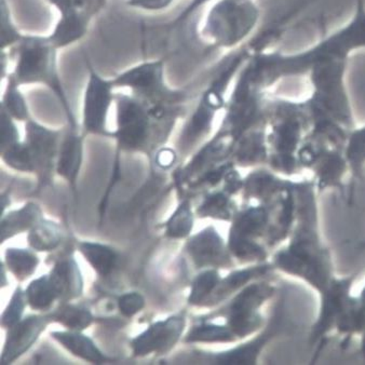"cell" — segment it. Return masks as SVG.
Masks as SVG:
<instances>
[{"instance_id":"cell-34","label":"cell","mask_w":365,"mask_h":365,"mask_svg":"<svg viewBox=\"0 0 365 365\" xmlns=\"http://www.w3.org/2000/svg\"><path fill=\"white\" fill-rule=\"evenodd\" d=\"M3 158L10 167L21 171H33L36 169L35 158L26 143L18 142L1 152Z\"/></svg>"},{"instance_id":"cell-21","label":"cell","mask_w":365,"mask_h":365,"mask_svg":"<svg viewBox=\"0 0 365 365\" xmlns=\"http://www.w3.org/2000/svg\"><path fill=\"white\" fill-rule=\"evenodd\" d=\"M52 336L60 341L71 354H74L79 358L94 363H102L106 360L100 350L92 343L91 339L83 335L78 333L56 332L53 333Z\"/></svg>"},{"instance_id":"cell-42","label":"cell","mask_w":365,"mask_h":365,"mask_svg":"<svg viewBox=\"0 0 365 365\" xmlns=\"http://www.w3.org/2000/svg\"><path fill=\"white\" fill-rule=\"evenodd\" d=\"M174 160H175V154H174L173 150H168V148L160 150L158 157H157L159 165L163 168L170 167L174 163Z\"/></svg>"},{"instance_id":"cell-43","label":"cell","mask_w":365,"mask_h":365,"mask_svg":"<svg viewBox=\"0 0 365 365\" xmlns=\"http://www.w3.org/2000/svg\"><path fill=\"white\" fill-rule=\"evenodd\" d=\"M11 62L10 60L9 52L6 50H1V56H0V76H1V81L7 79L8 75V67H9V63Z\"/></svg>"},{"instance_id":"cell-1","label":"cell","mask_w":365,"mask_h":365,"mask_svg":"<svg viewBox=\"0 0 365 365\" xmlns=\"http://www.w3.org/2000/svg\"><path fill=\"white\" fill-rule=\"evenodd\" d=\"M297 216L287 243L272 254L274 269L301 279L321 293L334 278L331 251L321 240L314 180L297 182Z\"/></svg>"},{"instance_id":"cell-27","label":"cell","mask_w":365,"mask_h":365,"mask_svg":"<svg viewBox=\"0 0 365 365\" xmlns=\"http://www.w3.org/2000/svg\"><path fill=\"white\" fill-rule=\"evenodd\" d=\"M232 195L228 192H216L205 199V203L199 209V214L205 217L218 218L224 221L232 220L235 214V205L230 200Z\"/></svg>"},{"instance_id":"cell-35","label":"cell","mask_w":365,"mask_h":365,"mask_svg":"<svg viewBox=\"0 0 365 365\" xmlns=\"http://www.w3.org/2000/svg\"><path fill=\"white\" fill-rule=\"evenodd\" d=\"M221 277L216 270H207L202 272L192 284V294L190 302L192 304H200L209 299L214 289L221 281Z\"/></svg>"},{"instance_id":"cell-26","label":"cell","mask_w":365,"mask_h":365,"mask_svg":"<svg viewBox=\"0 0 365 365\" xmlns=\"http://www.w3.org/2000/svg\"><path fill=\"white\" fill-rule=\"evenodd\" d=\"M79 247L81 253L98 274L105 276L112 272L116 263V254L113 250L105 245L89 242L81 243Z\"/></svg>"},{"instance_id":"cell-8","label":"cell","mask_w":365,"mask_h":365,"mask_svg":"<svg viewBox=\"0 0 365 365\" xmlns=\"http://www.w3.org/2000/svg\"><path fill=\"white\" fill-rule=\"evenodd\" d=\"M60 12L61 16L50 41L58 50L69 47L85 37L92 19L102 11L107 0H47Z\"/></svg>"},{"instance_id":"cell-36","label":"cell","mask_w":365,"mask_h":365,"mask_svg":"<svg viewBox=\"0 0 365 365\" xmlns=\"http://www.w3.org/2000/svg\"><path fill=\"white\" fill-rule=\"evenodd\" d=\"M192 214L188 202L180 205L168 223V236L173 238H182L190 234L192 227Z\"/></svg>"},{"instance_id":"cell-2","label":"cell","mask_w":365,"mask_h":365,"mask_svg":"<svg viewBox=\"0 0 365 365\" xmlns=\"http://www.w3.org/2000/svg\"><path fill=\"white\" fill-rule=\"evenodd\" d=\"M119 148L142 150L154 135H168L178 118L187 113V103L150 102L133 94L115 93Z\"/></svg>"},{"instance_id":"cell-7","label":"cell","mask_w":365,"mask_h":365,"mask_svg":"<svg viewBox=\"0 0 365 365\" xmlns=\"http://www.w3.org/2000/svg\"><path fill=\"white\" fill-rule=\"evenodd\" d=\"M358 272L347 277H336L331 280L320 295L318 317L309 332V345L324 341L327 335L336 330V325L356 297L351 294Z\"/></svg>"},{"instance_id":"cell-25","label":"cell","mask_w":365,"mask_h":365,"mask_svg":"<svg viewBox=\"0 0 365 365\" xmlns=\"http://www.w3.org/2000/svg\"><path fill=\"white\" fill-rule=\"evenodd\" d=\"M7 85L5 92L1 96L0 108L4 109L14 120L29 121L31 119L29 105L22 92L20 91V86L14 83V79L7 77Z\"/></svg>"},{"instance_id":"cell-31","label":"cell","mask_w":365,"mask_h":365,"mask_svg":"<svg viewBox=\"0 0 365 365\" xmlns=\"http://www.w3.org/2000/svg\"><path fill=\"white\" fill-rule=\"evenodd\" d=\"M0 49L6 50L20 43L23 34L19 31L12 19L11 9L7 0H0Z\"/></svg>"},{"instance_id":"cell-44","label":"cell","mask_w":365,"mask_h":365,"mask_svg":"<svg viewBox=\"0 0 365 365\" xmlns=\"http://www.w3.org/2000/svg\"><path fill=\"white\" fill-rule=\"evenodd\" d=\"M358 297V314L360 317L361 321H362L363 327L365 324V285L363 287L362 291H361L360 295ZM363 331V330H362ZM361 335V334H360Z\"/></svg>"},{"instance_id":"cell-17","label":"cell","mask_w":365,"mask_h":365,"mask_svg":"<svg viewBox=\"0 0 365 365\" xmlns=\"http://www.w3.org/2000/svg\"><path fill=\"white\" fill-rule=\"evenodd\" d=\"M278 327L266 325L263 330L254 335L242 345L215 356L220 364H257L262 351L277 335Z\"/></svg>"},{"instance_id":"cell-4","label":"cell","mask_w":365,"mask_h":365,"mask_svg":"<svg viewBox=\"0 0 365 365\" xmlns=\"http://www.w3.org/2000/svg\"><path fill=\"white\" fill-rule=\"evenodd\" d=\"M277 287L268 278L259 279L237 292L227 307V327L237 339L253 336L266 327L262 308L276 294Z\"/></svg>"},{"instance_id":"cell-23","label":"cell","mask_w":365,"mask_h":365,"mask_svg":"<svg viewBox=\"0 0 365 365\" xmlns=\"http://www.w3.org/2000/svg\"><path fill=\"white\" fill-rule=\"evenodd\" d=\"M216 113L201 103H197L182 133V144H192L209 133Z\"/></svg>"},{"instance_id":"cell-18","label":"cell","mask_w":365,"mask_h":365,"mask_svg":"<svg viewBox=\"0 0 365 365\" xmlns=\"http://www.w3.org/2000/svg\"><path fill=\"white\" fill-rule=\"evenodd\" d=\"M232 150L239 165L253 167V165H268L267 138L263 133L252 132L241 136L234 145Z\"/></svg>"},{"instance_id":"cell-38","label":"cell","mask_w":365,"mask_h":365,"mask_svg":"<svg viewBox=\"0 0 365 365\" xmlns=\"http://www.w3.org/2000/svg\"><path fill=\"white\" fill-rule=\"evenodd\" d=\"M1 119V152L19 142V130L14 119L6 110L0 108Z\"/></svg>"},{"instance_id":"cell-33","label":"cell","mask_w":365,"mask_h":365,"mask_svg":"<svg viewBox=\"0 0 365 365\" xmlns=\"http://www.w3.org/2000/svg\"><path fill=\"white\" fill-rule=\"evenodd\" d=\"M71 330H83L92 322V316L87 309L75 306H63L51 316Z\"/></svg>"},{"instance_id":"cell-20","label":"cell","mask_w":365,"mask_h":365,"mask_svg":"<svg viewBox=\"0 0 365 365\" xmlns=\"http://www.w3.org/2000/svg\"><path fill=\"white\" fill-rule=\"evenodd\" d=\"M65 134L61 143L58 172L71 182H74L83 158V138L75 130Z\"/></svg>"},{"instance_id":"cell-15","label":"cell","mask_w":365,"mask_h":365,"mask_svg":"<svg viewBox=\"0 0 365 365\" xmlns=\"http://www.w3.org/2000/svg\"><path fill=\"white\" fill-rule=\"evenodd\" d=\"M47 321L41 317H31L12 327L1 358L3 364H8L24 354L38 339Z\"/></svg>"},{"instance_id":"cell-10","label":"cell","mask_w":365,"mask_h":365,"mask_svg":"<svg viewBox=\"0 0 365 365\" xmlns=\"http://www.w3.org/2000/svg\"><path fill=\"white\" fill-rule=\"evenodd\" d=\"M184 324L185 322L180 317L155 323L146 332L132 341L134 354L135 356H146L153 352L167 351L180 339Z\"/></svg>"},{"instance_id":"cell-24","label":"cell","mask_w":365,"mask_h":365,"mask_svg":"<svg viewBox=\"0 0 365 365\" xmlns=\"http://www.w3.org/2000/svg\"><path fill=\"white\" fill-rule=\"evenodd\" d=\"M344 154L352 178L361 180L365 165V127L350 134L345 143Z\"/></svg>"},{"instance_id":"cell-37","label":"cell","mask_w":365,"mask_h":365,"mask_svg":"<svg viewBox=\"0 0 365 365\" xmlns=\"http://www.w3.org/2000/svg\"><path fill=\"white\" fill-rule=\"evenodd\" d=\"M23 310H24V295H23L22 289H18L12 297L11 303L8 306L5 314H3V319H1L3 327L11 329L16 323L20 322Z\"/></svg>"},{"instance_id":"cell-32","label":"cell","mask_w":365,"mask_h":365,"mask_svg":"<svg viewBox=\"0 0 365 365\" xmlns=\"http://www.w3.org/2000/svg\"><path fill=\"white\" fill-rule=\"evenodd\" d=\"M8 266L10 270L19 279H25L31 276L38 264V259L31 252L25 250L9 249L6 253Z\"/></svg>"},{"instance_id":"cell-19","label":"cell","mask_w":365,"mask_h":365,"mask_svg":"<svg viewBox=\"0 0 365 365\" xmlns=\"http://www.w3.org/2000/svg\"><path fill=\"white\" fill-rule=\"evenodd\" d=\"M50 281L53 285L56 297L71 299L79 297L83 292V279L76 263L71 259L61 262L52 270Z\"/></svg>"},{"instance_id":"cell-30","label":"cell","mask_w":365,"mask_h":365,"mask_svg":"<svg viewBox=\"0 0 365 365\" xmlns=\"http://www.w3.org/2000/svg\"><path fill=\"white\" fill-rule=\"evenodd\" d=\"M29 241L34 249L39 251H49L58 247L60 243V230L54 224L39 222L31 230Z\"/></svg>"},{"instance_id":"cell-29","label":"cell","mask_w":365,"mask_h":365,"mask_svg":"<svg viewBox=\"0 0 365 365\" xmlns=\"http://www.w3.org/2000/svg\"><path fill=\"white\" fill-rule=\"evenodd\" d=\"M237 337L227 325L202 324L195 327L187 335V341L232 343Z\"/></svg>"},{"instance_id":"cell-13","label":"cell","mask_w":365,"mask_h":365,"mask_svg":"<svg viewBox=\"0 0 365 365\" xmlns=\"http://www.w3.org/2000/svg\"><path fill=\"white\" fill-rule=\"evenodd\" d=\"M314 174V185L319 192L343 187V178L349 170L345 154L339 148L323 150L310 169Z\"/></svg>"},{"instance_id":"cell-6","label":"cell","mask_w":365,"mask_h":365,"mask_svg":"<svg viewBox=\"0 0 365 365\" xmlns=\"http://www.w3.org/2000/svg\"><path fill=\"white\" fill-rule=\"evenodd\" d=\"M253 21V8L247 0H220L207 14L203 35L215 47H232L249 33Z\"/></svg>"},{"instance_id":"cell-5","label":"cell","mask_w":365,"mask_h":365,"mask_svg":"<svg viewBox=\"0 0 365 365\" xmlns=\"http://www.w3.org/2000/svg\"><path fill=\"white\" fill-rule=\"evenodd\" d=\"M115 88H128L131 94L150 102L188 103L190 90L172 89L165 83V61L140 63L112 78Z\"/></svg>"},{"instance_id":"cell-22","label":"cell","mask_w":365,"mask_h":365,"mask_svg":"<svg viewBox=\"0 0 365 365\" xmlns=\"http://www.w3.org/2000/svg\"><path fill=\"white\" fill-rule=\"evenodd\" d=\"M41 212L35 205H29L20 211L10 213L1 224V240L9 238L23 230L33 228L41 222Z\"/></svg>"},{"instance_id":"cell-41","label":"cell","mask_w":365,"mask_h":365,"mask_svg":"<svg viewBox=\"0 0 365 365\" xmlns=\"http://www.w3.org/2000/svg\"><path fill=\"white\" fill-rule=\"evenodd\" d=\"M210 0H192L190 1V5L185 8V9L182 10L173 21L169 23L167 25L168 27H176L180 26V25L184 24L188 19L192 18L203 5L209 3Z\"/></svg>"},{"instance_id":"cell-28","label":"cell","mask_w":365,"mask_h":365,"mask_svg":"<svg viewBox=\"0 0 365 365\" xmlns=\"http://www.w3.org/2000/svg\"><path fill=\"white\" fill-rule=\"evenodd\" d=\"M26 297L33 309L45 310L58 297L49 277L43 276L27 287Z\"/></svg>"},{"instance_id":"cell-45","label":"cell","mask_w":365,"mask_h":365,"mask_svg":"<svg viewBox=\"0 0 365 365\" xmlns=\"http://www.w3.org/2000/svg\"><path fill=\"white\" fill-rule=\"evenodd\" d=\"M361 354L365 360V324L363 327L362 333H361Z\"/></svg>"},{"instance_id":"cell-16","label":"cell","mask_w":365,"mask_h":365,"mask_svg":"<svg viewBox=\"0 0 365 365\" xmlns=\"http://www.w3.org/2000/svg\"><path fill=\"white\" fill-rule=\"evenodd\" d=\"M272 262H263V263L251 264L249 267L236 270L223 280L220 281L213 293L209 299L214 303L227 299L230 295L237 293L241 289L259 279L268 278L274 272Z\"/></svg>"},{"instance_id":"cell-3","label":"cell","mask_w":365,"mask_h":365,"mask_svg":"<svg viewBox=\"0 0 365 365\" xmlns=\"http://www.w3.org/2000/svg\"><path fill=\"white\" fill-rule=\"evenodd\" d=\"M58 48L48 36L24 35L20 43L9 48L14 68L8 77L16 85H43L56 96L64 109L71 129L76 130L75 117L58 67Z\"/></svg>"},{"instance_id":"cell-14","label":"cell","mask_w":365,"mask_h":365,"mask_svg":"<svg viewBox=\"0 0 365 365\" xmlns=\"http://www.w3.org/2000/svg\"><path fill=\"white\" fill-rule=\"evenodd\" d=\"M26 140L29 150L35 158L36 167L48 168L58 153L62 132L48 129L37 121L29 119L25 123Z\"/></svg>"},{"instance_id":"cell-46","label":"cell","mask_w":365,"mask_h":365,"mask_svg":"<svg viewBox=\"0 0 365 365\" xmlns=\"http://www.w3.org/2000/svg\"><path fill=\"white\" fill-rule=\"evenodd\" d=\"M361 247H365V241L362 243V245H361Z\"/></svg>"},{"instance_id":"cell-12","label":"cell","mask_w":365,"mask_h":365,"mask_svg":"<svg viewBox=\"0 0 365 365\" xmlns=\"http://www.w3.org/2000/svg\"><path fill=\"white\" fill-rule=\"evenodd\" d=\"M188 252L198 266H228L232 264L230 249L214 228L199 232L188 243Z\"/></svg>"},{"instance_id":"cell-9","label":"cell","mask_w":365,"mask_h":365,"mask_svg":"<svg viewBox=\"0 0 365 365\" xmlns=\"http://www.w3.org/2000/svg\"><path fill=\"white\" fill-rule=\"evenodd\" d=\"M88 81L83 96V125L87 133L112 136L107 130L109 108L115 102L114 83L105 79L93 68L89 61L86 62Z\"/></svg>"},{"instance_id":"cell-11","label":"cell","mask_w":365,"mask_h":365,"mask_svg":"<svg viewBox=\"0 0 365 365\" xmlns=\"http://www.w3.org/2000/svg\"><path fill=\"white\" fill-rule=\"evenodd\" d=\"M293 180L281 178L272 169L254 170L243 180V194L247 200L272 202L291 187Z\"/></svg>"},{"instance_id":"cell-39","label":"cell","mask_w":365,"mask_h":365,"mask_svg":"<svg viewBox=\"0 0 365 365\" xmlns=\"http://www.w3.org/2000/svg\"><path fill=\"white\" fill-rule=\"evenodd\" d=\"M144 307V299L138 293H129L119 299V308L123 314L132 317Z\"/></svg>"},{"instance_id":"cell-40","label":"cell","mask_w":365,"mask_h":365,"mask_svg":"<svg viewBox=\"0 0 365 365\" xmlns=\"http://www.w3.org/2000/svg\"><path fill=\"white\" fill-rule=\"evenodd\" d=\"M173 3L174 0H127L129 7L150 12L167 9Z\"/></svg>"}]
</instances>
